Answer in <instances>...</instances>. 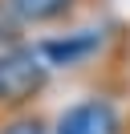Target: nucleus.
<instances>
[{
	"label": "nucleus",
	"mask_w": 130,
	"mask_h": 134,
	"mask_svg": "<svg viewBox=\"0 0 130 134\" xmlns=\"http://www.w3.org/2000/svg\"><path fill=\"white\" fill-rule=\"evenodd\" d=\"M49 85H53V69L41 61L32 41L16 49H0V122L37 110Z\"/></svg>",
	"instance_id": "obj_1"
},
{
	"label": "nucleus",
	"mask_w": 130,
	"mask_h": 134,
	"mask_svg": "<svg viewBox=\"0 0 130 134\" xmlns=\"http://www.w3.org/2000/svg\"><path fill=\"white\" fill-rule=\"evenodd\" d=\"M49 134H130V114L122 106V98L94 90L85 98L69 102L53 118Z\"/></svg>",
	"instance_id": "obj_2"
},
{
	"label": "nucleus",
	"mask_w": 130,
	"mask_h": 134,
	"mask_svg": "<svg viewBox=\"0 0 130 134\" xmlns=\"http://www.w3.org/2000/svg\"><path fill=\"white\" fill-rule=\"evenodd\" d=\"M110 33L106 29H69V33H49L41 41H32V49L41 53L53 73H69V69H85L94 61H102Z\"/></svg>",
	"instance_id": "obj_3"
},
{
	"label": "nucleus",
	"mask_w": 130,
	"mask_h": 134,
	"mask_svg": "<svg viewBox=\"0 0 130 134\" xmlns=\"http://www.w3.org/2000/svg\"><path fill=\"white\" fill-rule=\"evenodd\" d=\"M24 16L29 29H73V20L94 4V0H8Z\"/></svg>",
	"instance_id": "obj_4"
},
{
	"label": "nucleus",
	"mask_w": 130,
	"mask_h": 134,
	"mask_svg": "<svg viewBox=\"0 0 130 134\" xmlns=\"http://www.w3.org/2000/svg\"><path fill=\"white\" fill-rule=\"evenodd\" d=\"M29 33L32 29L24 25V16L8 4V0H0V49H16V45H29Z\"/></svg>",
	"instance_id": "obj_5"
},
{
	"label": "nucleus",
	"mask_w": 130,
	"mask_h": 134,
	"mask_svg": "<svg viewBox=\"0 0 130 134\" xmlns=\"http://www.w3.org/2000/svg\"><path fill=\"white\" fill-rule=\"evenodd\" d=\"M53 130V118L45 114V110H29V114H16L8 118V122H0V134H49Z\"/></svg>",
	"instance_id": "obj_6"
}]
</instances>
